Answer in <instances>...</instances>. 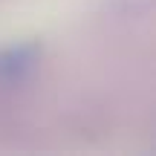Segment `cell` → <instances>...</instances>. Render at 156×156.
I'll list each match as a JSON object with an SVG mask.
<instances>
[{
    "label": "cell",
    "instance_id": "1",
    "mask_svg": "<svg viewBox=\"0 0 156 156\" xmlns=\"http://www.w3.org/2000/svg\"><path fill=\"white\" fill-rule=\"evenodd\" d=\"M35 58H38V46L35 44L3 49L0 52V81H6V84L20 81V78L35 67Z\"/></svg>",
    "mask_w": 156,
    "mask_h": 156
}]
</instances>
